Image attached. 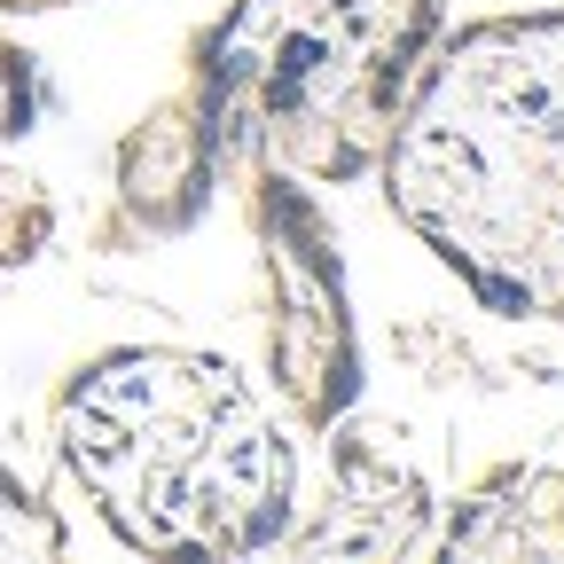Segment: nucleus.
Returning <instances> with one entry per match:
<instances>
[{
  "mask_svg": "<svg viewBox=\"0 0 564 564\" xmlns=\"http://www.w3.org/2000/svg\"><path fill=\"white\" fill-rule=\"evenodd\" d=\"M251 220L274 274V322H267V369L274 400L291 408L299 432H337V415L361 400V329L345 306V267L322 204L291 173H243Z\"/></svg>",
  "mask_w": 564,
  "mask_h": 564,
  "instance_id": "4",
  "label": "nucleus"
},
{
  "mask_svg": "<svg viewBox=\"0 0 564 564\" xmlns=\"http://www.w3.org/2000/svg\"><path fill=\"white\" fill-rule=\"evenodd\" d=\"M440 32V0H236L181 87L204 102L228 181L345 188L384 165Z\"/></svg>",
  "mask_w": 564,
  "mask_h": 564,
  "instance_id": "3",
  "label": "nucleus"
},
{
  "mask_svg": "<svg viewBox=\"0 0 564 564\" xmlns=\"http://www.w3.org/2000/svg\"><path fill=\"white\" fill-rule=\"evenodd\" d=\"M47 102H55V87H47L40 55H32L24 40L0 32V141H24V133L47 118Z\"/></svg>",
  "mask_w": 564,
  "mask_h": 564,
  "instance_id": "8",
  "label": "nucleus"
},
{
  "mask_svg": "<svg viewBox=\"0 0 564 564\" xmlns=\"http://www.w3.org/2000/svg\"><path fill=\"white\" fill-rule=\"evenodd\" d=\"M47 9H79V0H0V17H47Z\"/></svg>",
  "mask_w": 564,
  "mask_h": 564,
  "instance_id": "9",
  "label": "nucleus"
},
{
  "mask_svg": "<svg viewBox=\"0 0 564 564\" xmlns=\"http://www.w3.org/2000/svg\"><path fill=\"white\" fill-rule=\"evenodd\" d=\"M440 556H564V470L510 463L432 533Z\"/></svg>",
  "mask_w": 564,
  "mask_h": 564,
  "instance_id": "6",
  "label": "nucleus"
},
{
  "mask_svg": "<svg viewBox=\"0 0 564 564\" xmlns=\"http://www.w3.org/2000/svg\"><path fill=\"white\" fill-rule=\"evenodd\" d=\"M55 455L133 556H267L299 518V447L220 352L118 345L55 392Z\"/></svg>",
  "mask_w": 564,
  "mask_h": 564,
  "instance_id": "2",
  "label": "nucleus"
},
{
  "mask_svg": "<svg viewBox=\"0 0 564 564\" xmlns=\"http://www.w3.org/2000/svg\"><path fill=\"white\" fill-rule=\"evenodd\" d=\"M377 173L486 314L564 322V9L440 32Z\"/></svg>",
  "mask_w": 564,
  "mask_h": 564,
  "instance_id": "1",
  "label": "nucleus"
},
{
  "mask_svg": "<svg viewBox=\"0 0 564 564\" xmlns=\"http://www.w3.org/2000/svg\"><path fill=\"white\" fill-rule=\"evenodd\" d=\"M228 181L220 141H212V118L188 87H173L150 118H141L118 158H110V196H118V228L133 236H181L204 220L212 188Z\"/></svg>",
  "mask_w": 564,
  "mask_h": 564,
  "instance_id": "5",
  "label": "nucleus"
},
{
  "mask_svg": "<svg viewBox=\"0 0 564 564\" xmlns=\"http://www.w3.org/2000/svg\"><path fill=\"white\" fill-rule=\"evenodd\" d=\"M47 243H55V196H47L32 173L0 165V282L24 274Z\"/></svg>",
  "mask_w": 564,
  "mask_h": 564,
  "instance_id": "7",
  "label": "nucleus"
}]
</instances>
